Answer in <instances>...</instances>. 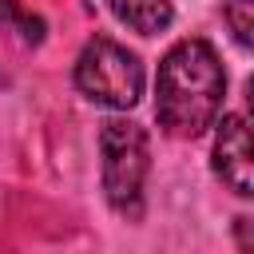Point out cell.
<instances>
[{"label": "cell", "mask_w": 254, "mask_h": 254, "mask_svg": "<svg viewBox=\"0 0 254 254\" xmlns=\"http://www.w3.org/2000/svg\"><path fill=\"white\" fill-rule=\"evenodd\" d=\"M226 75L206 40H179L155 75V115L175 139H198L218 123Z\"/></svg>", "instance_id": "6da1fadb"}, {"label": "cell", "mask_w": 254, "mask_h": 254, "mask_svg": "<svg viewBox=\"0 0 254 254\" xmlns=\"http://www.w3.org/2000/svg\"><path fill=\"white\" fill-rule=\"evenodd\" d=\"M143 83H147L143 64L123 44H115L107 36H95V40L83 44V52L75 60V87L95 107L131 111L143 95Z\"/></svg>", "instance_id": "7a4b0ae2"}, {"label": "cell", "mask_w": 254, "mask_h": 254, "mask_svg": "<svg viewBox=\"0 0 254 254\" xmlns=\"http://www.w3.org/2000/svg\"><path fill=\"white\" fill-rule=\"evenodd\" d=\"M99 155H103V190L107 202L127 214L139 218L143 210V183H147V135L139 123L131 119H107L99 131Z\"/></svg>", "instance_id": "3957f363"}, {"label": "cell", "mask_w": 254, "mask_h": 254, "mask_svg": "<svg viewBox=\"0 0 254 254\" xmlns=\"http://www.w3.org/2000/svg\"><path fill=\"white\" fill-rule=\"evenodd\" d=\"M210 167L226 183V190L254 198V123H246L242 115H222L214 123Z\"/></svg>", "instance_id": "277c9868"}, {"label": "cell", "mask_w": 254, "mask_h": 254, "mask_svg": "<svg viewBox=\"0 0 254 254\" xmlns=\"http://www.w3.org/2000/svg\"><path fill=\"white\" fill-rule=\"evenodd\" d=\"M107 8H111V16L119 24H127L139 36H159L175 20V4L171 0H107Z\"/></svg>", "instance_id": "5b68a950"}, {"label": "cell", "mask_w": 254, "mask_h": 254, "mask_svg": "<svg viewBox=\"0 0 254 254\" xmlns=\"http://www.w3.org/2000/svg\"><path fill=\"white\" fill-rule=\"evenodd\" d=\"M222 12H226V28H230L234 44L254 52V0H226Z\"/></svg>", "instance_id": "8992f818"}, {"label": "cell", "mask_w": 254, "mask_h": 254, "mask_svg": "<svg viewBox=\"0 0 254 254\" xmlns=\"http://www.w3.org/2000/svg\"><path fill=\"white\" fill-rule=\"evenodd\" d=\"M8 24H20L24 28V44H40L44 40V20L40 16H28L16 0H0V28Z\"/></svg>", "instance_id": "52a82bcc"}, {"label": "cell", "mask_w": 254, "mask_h": 254, "mask_svg": "<svg viewBox=\"0 0 254 254\" xmlns=\"http://www.w3.org/2000/svg\"><path fill=\"white\" fill-rule=\"evenodd\" d=\"M246 107H250V115H254V79L246 83Z\"/></svg>", "instance_id": "ba28073f"}]
</instances>
